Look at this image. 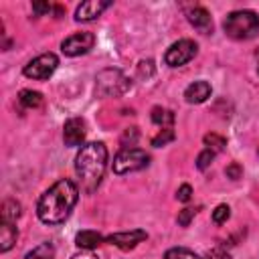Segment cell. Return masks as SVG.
Listing matches in <instances>:
<instances>
[{"mask_svg": "<svg viewBox=\"0 0 259 259\" xmlns=\"http://www.w3.org/2000/svg\"><path fill=\"white\" fill-rule=\"evenodd\" d=\"M79 188L73 180L61 178L49 190H45L36 202V214L45 225H61L69 219L77 204Z\"/></svg>", "mask_w": 259, "mask_h": 259, "instance_id": "6da1fadb", "label": "cell"}, {"mask_svg": "<svg viewBox=\"0 0 259 259\" xmlns=\"http://www.w3.org/2000/svg\"><path fill=\"white\" fill-rule=\"evenodd\" d=\"M107 168V148L103 142H89L83 144L75 156V172L81 180L83 192L91 194L103 180Z\"/></svg>", "mask_w": 259, "mask_h": 259, "instance_id": "7a4b0ae2", "label": "cell"}, {"mask_svg": "<svg viewBox=\"0 0 259 259\" xmlns=\"http://www.w3.org/2000/svg\"><path fill=\"white\" fill-rule=\"evenodd\" d=\"M223 28L231 38H237V40L251 38L259 30V14L255 10H235L227 14Z\"/></svg>", "mask_w": 259, "mask_h": 259, "instance_id": "3957f363", "label": "cell"}, {"mask_svg": "<svg viewBox=\"0 0 259 259\" xmlns=\"http://www.w3.org/2000/svg\"><path fill=\"white\" fill-rule=\"evenodd\" d=\"M132 89V81L119 69H103L95 77V91L99 97H119Z\"/></svg>", "mask_w": 259, "mask_h": 259, "instance_id": "277c9868", "label": "cell"}, {"mask_svg": "<svg viewBox=\"0 0 259 259\" xmlns=\"http://www.w3.org/2000/svg\"><path fill=\"white\" fill-rule=\"evenodd\" d=\"M148 164H150V156L144 150H140V148H123L113 158L111 168H113L115 174H127V172H138V170L146 168Z\"/></svg>", "mask_w": 259, "mask_h": 259, "instance_id": "5b68a950", "label": "cell"}, {"mask_svg": "<svg viewBox=\"0 0 259 259\" xmlns=\"http://www.w3.org/2000/svg\"><path fill=\"white\" fill-rule=\"evenodd\" d=\"M57 67H59V57H57L55 53H42V55L34 57L32 61H28V63L24 65L22 73H24V77H28V79L45 81V79H49V77L55 73Z\"/></svg>", "mask_w": 259, "mask_h": 259, "instance_id": "8992f818", "label": "cell"}, {"mask_svg": "<svg viewBox=\"0 0 259 259\" xmlns=\"http://www.w3.org/2000/svg\"><path fill=\"white\" fill-rule=\"evenodd\" d=\"M196 51H198V47H196L194 40L180 38V40H176L168 47V51L164 55V63L168 67H182V65H186L188 61H192L196 57Z\"/></svg>", "mask_w": 259, "mask_h": 259, "instance_id": "52a82bcc", "label": "cell"}, {"mask_svg": "<svg viewBox=\"0 0 259 259\" xmlns=\"http://www.w3.org/2000/svg\"><path fill=\"white\" fill-rule=\"evenodd\" d=\"M93 45H95L93 32H75L61 42V51L67 57H79V55L89 53L93 49Z\"/></svg>", "mask_w": 259, "mask_h": 259, "instance_id": "ba28073f", "label": "cell"}, {"mask_svg": "<svg viewBox=\"0 0 259 259\" xmlns=\"http://www.w3.org/2000/svg\"><path fill=\"white\" fill-rule=\"evenodd\" d=\"M148 239V233L142 231V229H134V231H123V233H113V235H107L105 237V243H111L115 247H119L121 251H130L134 249L138 243L146 241Z\"/></svg>", "mask_w": 259, "mask_h": 259, "instance_id": "9c48e42d", "label": "cell"}, {"mask_svg": "<svg viewBox=\"0 0 259 259\" xmlns=\"http://www.w3.org/2000/svg\"><path fill=\"white\" fill-rule=\"evenodd\" d=\"M85 134H87L85 132V121L81 117H71L63 125V142L69 148L81 146L85 142Z\"/></svg>", "mask_w": 259, "mask_h": 259, "instance_id": "30bf717a", "label": "cell"}, {"mask_svg": "<svg viewBox=\"0 0 259 259\" xmlns=\"http://www.w3.org/2000/svg\"><path fill=\"white\" fill-rule=\"evenodd\" d=\"M109 6H111V2H103V0H87V2H81L77 6V10H75V20H79V22L95 20Z\"/></svg>", "mask_w": 259, "mask_h": 259, "instance_id": "8fae6325", "label": "cell"}, {"mask_svg": "<svg viewBox=\"0 0 259 259\" xmlns=\"http://www.w3.org/2000/svg\"><path fill=\"white\" fill-rule=\"evenodd\" d=\"M186 18H188V22H190L196 30H200V32H204V34L212 32V20H210V14L206 12V8H202V6H192V8L186 10Z\"/></svg>", "mask_w": 259, "mask_h": 259, "instance_id": "7c38bea8", "label": "cell"}, {"mask_svg": "<svg viewBox=\"0 0 259 259\" xmlns=\"http://www.w3.org/2000/svg\"><path fill=\"white\" fill-rule=\"evenodd\" d=\"M210 97V85L206 81H194L184 89V99L188 103H202Z\"/></svg>", "mask_w": 259, "mask_h": 259, "instance_id": "4fadbf2b", "label": "cell"}, {"mask_svg": "<svg viewBox=\"0 0 259 259\" xmlns=\"http://www.w3.org/2000/svg\"><path fill=\"white\" fill-rule=\"evenodd\" d=\"M105 241V237H101L97 231H91V229H85V231H79L75 235V245L79 249H85V251H91L95 249L97 245H101Z\"/></svg>", "mask_w": 259, "mask_h": 259, "instance_id": "5bb4252c", "label": "cell"}, {"mask_svg": "<svg viewBox=\"0 0 259 259\" xmlns=\"http://www.w3.org/2000/svg\"><path fill=\"white\" fill-rule=\"evenodd\" d=\"M16 239H18V229H16V225L2 221V223H0V251H2V253L10 251V249L14 247V243H16Z\"/></svg>", "mask_w": 259, "mask_h": 259, "instance_id": "9a60e30c", "label": "cell"}, {"mask_svg": "<svg viewBox=\"0 0 259 259\" xmlns=\"http://www.w3.org/2000/svg\"><path fill=\"white\" fill-rule=\"evenodd\" d=\"M24 259H55V245L45 241V243L36 245L34 249H30L24 255Z\"/></svg>", "mask_w": 259, "mask_h": 259, "instance_id": "2e32d148", "label": "cell"}, {"mask_svg": "<svg viewBox=\"0 0 259 259\" xmlns=\"http://www.w3.org/2000/svg\"><path fill=\"white\" fill-rule=\"evenodd\" d=\"M150 117H152L154 123H158V125H162V127H170V125L174 123V113H172L170 109H166V107H160V105L152 107Z\"/></svg>", "mask_w": 259, "mask_h": 259, "instance_id": "e0dca14e", "label": "cell"}, {"mask_svg": "<svg viewBox=\"0 0 259 259\" xmlns=\"http://www.w3.org/2000/svg\"><path fill=\"white\" fill-rule=\"evenodd\" d=\"M18 101H20L22 107L34 109V107H38V105L42 103V95H40L38 91H32V89H22V91L18 93Z\"/></svg>", "mask_w": 259, "mask_h": 259, "instance_id": "ac0fdd59", "label": "cell"}, {"mask_svg": "<svg viewBox=\"0 0 259 259\" xmlns=\"http://www.w3.org/2000/svg\"><path fill=\"white\" fill-rule=\"evenodd\" d=\"M0 217H2V221H6V223H16V219L20 217V202H16V200H4V204H2V210H0Z\"/></svg>", "mask_w": 259, "mask_h": 259, "instance_id": "d6986e66", "label": "cell"}, {"mask_svg": "<svg viewBox=\"0 0 259 259\" xmlns=\"http://www.w3.org/2000/svg\"><path fill=\"white\" fill-rule=\"evenodd\" d=\"M164 259H200V257L186 247H172L164 253Z\"/></svg>", "mask_w": 259, "mask_h": 259, "instance_id": "ffe728a7", "label": "cell"}, {"mask_svg": "<svg viewBox=\"0 0 259 259\" xmlns=\"http://www.w3.org/2000/svg\"><path fill=\"white\" fill-rule=\"evenodd\" d=\"M202 140H204V146H206L208 150H212L214 154H217V152H223L225 146H227V140H225L223 136H219V134H206Z\"/></svg>", "mask_w": 259, "mask_h": 259, "instance_id": "44dd1931", "label": "cell"}, {"mask_svg": "<svg viewBox=\"0 0 259 259\" xmlns=\"http://www.w3.org/2000/svg\"><path fill=\"white\" fill-rule=\"evenodd\" d=\"M172 140H174L172 127H162L160 134H156V136L152 138V146H154V148H162V146H166V144L172 142Z\"/></svg>", "mask_w": 259, "mask_h": 259, "instance_id": "7402d4cb", "label": "cell"}, {"mask_svg": "<svg viewBox=\"0 0 259 259\" xmlns=\"http://www.w3.org/2000/svg\"><path fill=\"white\" fill-rule=\"evenodd\" d=\"M229 217H231V208H229V204H219V206L212 210V223H217V225L227 223Z\"/></svg>", "mask_w": 259, "mask_h": 259, "instance_id": "603a6c76", "label": "cell"}, {"mask_svg": "<svg viewBox=\"0 0 259 259\" xmlns=\"http://www.w3.org/2000/svg\"><path fill=\"white\" fill-rule=\"evenodd\" d=\"M212 158H214V152L208 150V148H204V150L198 154V158H196V168H198V170H206V168L210 166Z\"/></svg>", "mask_w": 259, "mask_h": 259, "instance_id": "cb8c5ba5", "label": "cell"}, {"mask_svg": "<svg viewBox=\"0 0 259 259\" xmlns=\"http://www.w3.org/2000/svg\"><path fill=\"white\" fill-rule=\"evenodd\" d=\"M196 212H198V208H192V206L182 208V210L178 212V219H176V221H178V225H180V227H188Z\"/></svg>", "mask_w": 259, "mask_h": 259, "instance_id": "d4e9b609", "label": "cell"}, {"mask_svg": "<svg viewBox=\"0 0 259 259\" xmlns=\"http://www.w3.org/2000/svg\"><path fill=\"white\" fill-rule=\"evenodd\" d=\"M138 127H127L125 132H123V136H121V146H134L136 142H138Z\"/></svg>", "mask_w": 259, "mask_h": 259, "instance_id": "484cf974", "label": "cell"}, {"mask_svg": "<svg viewBox=\"0 0 259 259\" xmlns=\"http://www.w3.org/2000/svg\"><path fill=\"white\" fill-rule=\"evenodd\" d=\"M225 174H227V178H231V180H239V178L243 176V168H241L237 162H233V164H229V166L225 168Z\"/></svg>", "mask_w": 259, "mask_h": 259, "instance_id": "4316f807", "label": "cell"}, {"mask_svg": "<svg viewBox=\"0 0 259 259\" xmlns=\"http://www.w3.org/2000/svg\"><path fill=\"white\" fill-rule=\"evenodd\" d=\"M176 198H178L180 202H188V200L192 198V188H190V184H182V186L176 190Z\"/></svg>", "mask_w": 259, "mask_h": 259, "instance_id": "83f0119b", "label": "cell"}, {"mask_svg": "<svg viewBox=\"0 0 259 259\" xmlns=\"http://www.w3.org/2000/svg\"><path fill=\"white\" fill-rule=\"evenodd\" d=\"M32 10H34V14L42 16V14H49L53 10V4H49V2H32Z\"/></svg>", "mask_w": 259, "mask_h": 259, "instance_id": "f1b7e54d", "label": "cell"}, {"mask_svg": "<svg viewBox=\"0 0 259 259\" xmlns=\"http://www.w3.org/2000/svg\"><path fill=\"white\" fill-rule=\"evenodd\" d=\"M204 259H231V255L227 251H223V249H212V251H208L204 255Z\"/></svg>", "mask_w": 259, "mask_h": 259, "instance_id": "f546056e", "label": "cell"}, {"mask_svg": "<svg viewBox=\"0 0 259 259\" xmlns=\"http://www.w3.org/2000/svg\"><path fill=\"white\" fill-rule=\"evenodd\" d=\"M152 65H154L152 61H142V63H140V75L150 77V75L154 73V67H152Z\"/></svg>", "mask_w": 259, "mask_h": 259, "instance_id": "4dcf8cb0", "label": "cell"}, {"mask_svg": "<svg viewBox=\"0 0 259 259\" xmlns=\"http://www.w3.org/2000/svg\"><path fill=\"white\" fill-rule=\"evenodd\" d=\"M71 259H99L95 253H91V251H81V253H77V255H73Z\"/></svg>", "mask_w": 259, "mask_h": 259, "instance_id": "1f68e13d", "label": "cell"}, {"mask_svg": "<svg viewBox=\"0 0 259 259\" xmlns=\"http://www.w3.org/2000/svg\"><path fill=\"white\" fill-rule=\"evenodd\" d=\"M255 59H257V73H259V49H257V53H255Z\"/></svg>", "mask_w": 259, "mask_h": 259, "instance_id": "d6a6232c", "label": "cell"}]
</instances>
